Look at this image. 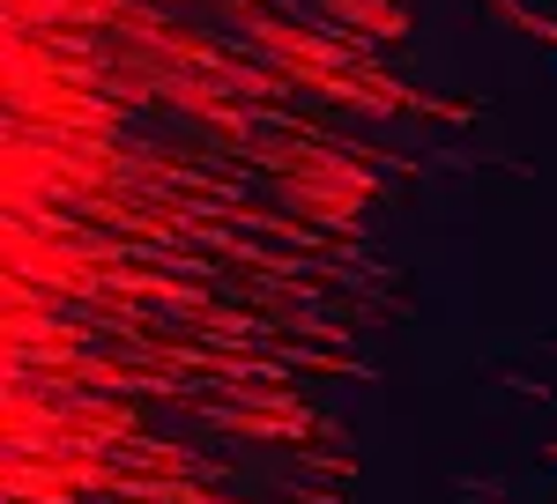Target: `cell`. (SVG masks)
<instances>
[{
  "mask_svg": "<svg viewBox=\"0 0 557 504\" xmlns=\"http://www.w3.org/2000/svg\"><path fill=\"white\" fill-rule=\"evenodd\" d=\"M327 15H349V23H372L380 38H401V8L394 0H327Z\"/></svg>",
  "mask_w": 557,
  "mask_h": 504,
  "instance_id": "6da1fadb",
  "label": "cell"
}]
</instances>
